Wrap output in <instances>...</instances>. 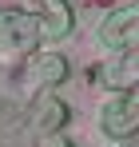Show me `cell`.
<instances>
[{"label": "cell", "mask_w": 139, "mask_h": 147, "mask_svg": "<svg viewBox=\"0 0 139 147\" xmlns=\"http://www.w3.org/2000/svg\"><path fill=\"white\" fill-rule=\"evenodd\" d=\"M64 76H68V64H64V56H56V52L36 56L32 68H28V80H40V84H60Z\"/></svg>", "instance_id": "cell-6"}, {"label": "cell", "mask_w": 139, "mask_h": 147, "mask_svg": "<svg viewBox=\"0 0 139 147\" xmlns=\"http://www.w3.org/2000/svg\"><path fill=\"white\" fill-rule=\"evenodd\" d=\"M135 24H139V4L135 8H119V12H111V16L99 24V40H103L107 48H123Z\"/></svg>", "instance_id": "cell-2"}, {"label": "cell", "mask_w": 139, "mask_h": 147, "mask_svg": "<svg viewBox=\"0 0 139 147\" xmlns=\"http://www.w3.org/2000/svg\"><path fill=\"white\" fill-rule=\"evenodd\" d=\"M99 127H103L111 139H131L139 131V103H131L127 96L111 99V103L99 111Z\"/></svg>", "instance_id": "cell-1"}, {"label": "cell", "mask_w": 139, "mask_h": 147, "mask_svg": "<svg viewBox=\"0 0 139 147\" xmlns=\"http://www.w3.org/2000/svg\"><path fill=\"white\" fill-rule=\"evenodd\" d=\"M123 48H127V52H131V56L139 60V24L131 28V36H127V44H123Z\"/></svg>", "instance_id": "cell-7"}, {"label": "cell", "mask_w": 139, "mask_h": 147, "mask_svg": "<svg viewBox=\"0 0 139 147\" xmlns=\"http://www.w3.org/2000/svg\"><path fill=\"white\" fill-rule=\"evenodd\" d=\"M32 123H36L40 135H56V131L68 123V107H64L56 96H40V99H36V115H32Z\"/></svg>", "instance_id": "cell-5"}, {"label": "cell", "mask_w": 139, "mask_h": 147, "mask_svg": "<svg viewBox=\"0 0 139 147\" xmlns=\"http://www.w3.org/2000/svg\"><path fill=\"white\" fill-rule=\"evenodd\" d=\"M40 147H72V143H68V139H60V135H48Z\"/></svg>", "instance_id": "cell-8"}, {"label": "cell", "mask_w": 139, "mask_h": 147, "mask_svg": "<svg viewBox=\"0 0 139 147\" xmlns=\"http://www.w3.org/2000/svg\"><path fill=\"white\" fill-rule=\"evenodd\" d=\"M127 99H131V103H139V84L131 88V92H127Z\"/></svg>", "instance_id": "cell-9"}, {"label": "cell", "mask_w": 139, "mask_h": 147, "mask_svg": "<svg viewBox=\"0 0 139 147\" xmlns=\"http://www.w3.org/2000/svg\"><path fill=\"white\" fill-rule=\"evenodd\" d=\"M40 8H44V16H40V36L48 40H60V36H68L72 28V8L64 0H40Z\"/></svg>", "instance_id": "cell-4"}, {"label": "cell", "mask_w": 139, "mask_h": 147, "mask_svg": "<svg viewBox=\"0 0 139 147\" xmlns=\"http://www.w3.org/2000/svg\"><path fill=\"white\" fill-rule=\"evenodd\" d=\"M0 32H8L20 48H36V40H40V20H36L32 12H4Z\"/></svg>", "instance_id": "cell-3"}]
</instances>
